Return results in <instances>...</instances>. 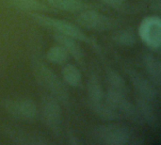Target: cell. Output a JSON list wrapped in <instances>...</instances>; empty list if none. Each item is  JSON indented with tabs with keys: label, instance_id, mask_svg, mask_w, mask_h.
I'll return each instance as SVG.
<instances>
[{
	"label": "cell",
	"instance_id": "cell-1",
	"mask_svg": "<svg viewBox=\"0 0 161 145\" xmlns=\"http://www.w3.org/2000/svg\"><path fill=\"white\" fill-rule=\"evenodd\" d=\"M33 73L35 78L44 89L50 92V94L65 105L69 103V94L64 83L57 76V75L48 68L42 60L33 59Z\"/></svg>",
	"mask_w": 161,
	"mask_h": 145
},
{
	"label": "cell",
	"instance_id": "cell-2",
	"mask_svg": "<svg viewBox=\"0 0 161 145\" xmlns=\"http://www.w3.org/2000/svg\"><path fill=\"white\" fill-rule=\"evenodd\" d=\"M93 139L101 144L125 145L132 142L131 130L120 124H108L96 126L92 130Z\"/></svg>",
	"mask_w": 161,
	"mask_h": 145
},
{
	"label": "cell",
	"instance_id": "cell-3",
	"mask_svg": "<svg viewBox=\"0 0 161 145\" xmlns=\"http://www.w3.org/2000/svg\"><path fill=\"white\" fill-rule=\"evenodd\" d=\"M29 16L40 25L53 30L55 33L62 34L75 39L76 41L89 42V38L82 30H80L76 25L65 21L57 18H52L40 14L38 12H28Z\"/></svg>",
	"mask_w": 161,
	"mask_h": 145
},
{
	"label": "cell",
	"instance_id": "cell-4",
	"mask_svg": "<svg viewBox=\"0 0 161 145\" xmlns=\"http://www.w3.org/2000/svg\"><path fill=\"white\" fill-rule=\"evenodd\" d=\"M105 101L111 106L121 115L122 118H125L140 125L144 123L136 105H133L126 98L125 94L111 89H108V92H105Z\"/></svg>",
	"mask_w": 161,
	"mask_h": 145
},
{
	"label": "cell",
	"instance_id": "cell-5",
	"mask_svg": "<svg viewBox=\"0 0 161 145\" xmlns=\"http://www.w3.org/2000/svg\"><path fill=\"white\" fill-rule=\"evenodd\" d=\"M41 114L44 125L52 131L58 132L61 125V109L59 102L51 94L42 97L41 103Z\"/></svg>",
	"mask_w": 161,
	"mask_h": 145
},
{
	"label": "cell",
	"instance_id": "cell-6",
	"mask_svg": "<svg viewBox=\"0 0 161 145\" xmlns=\"http://www.w3.org/2000/svg\"><path fill=\"white\" fill-rule=\"evenodd\" d=\"M4 109L13 118L23 121H33L38 114L35 102L28 98L6 100Z\"/></svg>",
	"mask_w": 161,
	"mask_h": 145
},
{
	"label": "cell",
	"instance_id": "cell-7",
	"mask_svg": "<svg viewBox=\"0 0 161 145\" xmlns=\"http://www.w3.org/2000/svg\"><path fill=\"white\" fill-rule=\"evenodd\" d=\"M76 21L82 26L98 31H105L115 26V21L96 10L85 9L79 12Z\"/></svg>",
	"mask_w": 161,
	"mask_h": 145
},
{
	"label": "cell",
	"instance_id": "cell-8",
	"mask_svg": "<svg viewBox=\"0 0 161 145\" xmlns=\"http://www.w3.org/2000/svg\"><path fill=\"white\" fill-rule=\"evenodd\" d=\"M141 39L149 47L158 49L161 43V22L158 16L146 17L139 30Z\"/></svg>",
	"mask_w": 161,
	"mask_h": 145
},
{
	"label": "cell",
	"instance_id": "cell-9",
	"mask_svg": "<svg viewBox=\"0 0 161 145\" xmlns=\"http://www.w3.org/2000/svg\"><path fill=\"white\" fill-rule=\"evenodd\" d=\"M126 73L130 77L133 87L140 97H142L152 103L158 100V91L157 90L155 84L152 81L147 79L141 73L137 72L131 67L126 68Z\"/></svg>",
	"mask_w": 161,
	"mask_h": 145
},
{
	"label": "cell",
	"instance_id": "cell-10",
	"mask_svg": "<svg viewBox=\"0 0 161 145\" xmlns=\"http://www.w3.org/2000/svg\"><path fill=\"white\" fill-rule=\"evenodd\" d=\"M7 137L16 144L41 145L47 144L49 142L42 134L37 132H31L28 130H21L17 128L7 127L4 129Z\"/></svg>",
	"mask_w": 161,
	"mask_h": 145
},
{
	"label": "cell",
	"instance_id": "cell-11",
	"mask_svg": "<svg viewBox=\"0 0 161 145\" xmlns=\"http://www.w3.org/2000/svg\"><path fill=\"white\" fill-rule=\"evenodd\" d=\"M54 39L55 41L61 45L67 52L69 55H71L76 61L82 63L83 61V51L80 47V45L78 44L77 41L74 38H71L69 36L66 35H62V34H58V33H55L54 34Z\"/></svg>",
	"mask_w": 161,
	"mask_h": 145
},
{
	"label": "cell",
	"instance_id": "cell-12",
	"mask_svg": "<svg viewBox=\"0 0 161 145\" xmlns=\"http://www.w3.org/2000/svg\"><path fill=\"white\" fill-rule=\"evenodd\" d=\"M136 107L144 123L152 126L158 125V118L152 105V102L139 96L136 98Z\"/></svg>",
	"mask_w": 161,
	"mask_h": 145
},
{
	"label": "cell",
	"instance_id": "cell-13",
	"mask_svg": "<svg viewBox=\"0 0 161 145\" xmlns=\"http://www.w3.org/2000/svg\"><path fill=\"white\" fill-rule=\"evenodd\" d=\"M143 65L152 82L158 87L160 86L161 65L159 59L152 54H145L143 57Z\"/></svg>",
	"mask_w": 161,
	"mask_h": 145
},
{
	"label": "cell",
	"instance_id": "cell-14",
	"mask_svg": "<svg viewBox=\"0 0 161 145\" xmlns=\"http://www.w3.org/2000/svg\"><path fill=\"white\" fill-rule=\"evenodd\" d=\"M89 107L97 116L106 121H119L122 119L121 115L105 100L98 103H89Z\"/></svg>",
	"mask_w": 161,
	"mask_h": 145
},
{
	"label": "cell",
	"instance_id": "cell-15",
	"mask_svg": "<svg viewBox=\"0 0 161 145\" xmlns=\"http://www.w3.org/2000/svg\"><path fill=\"white\" fill-rule=\"evenodd\" d=\"M89 103H98L105 100V92L98 77L92 74L90 75L87 85Z\"/></svg>",
	"mask_w": 161,
	"mask_h": 145
},
{
	"label": "cell",
	"instance_id": "cell-16",
	"mask_svg": "<svg viewBox=\"0 0 161 145\" xmlns=\"http://www.w3.org/2000/svg\"><path fill=\"white\" fill-rule=\"evenodd\" d=\"M52 8L67 12H80L85 9V3L82 0H45Z\"/></svg>",
	"mask_w": 161,
	"mask_h": 145
},
{
	"label": "cell",
	"instance_id": "cell-17",
	"mask_svg": "<svg viewBox=\"0 0 161 145\" xmlns=\"http://www.w3.org/2000/svg\"><path fill=\"white\" fill-rule=\"evenodd\" d=\"M61 74H62V77L65 83H67L71 87L76 88V87L81 86L82 75L76 66L73 64H66L63 66Z\"/></svg>",
	"mask_w": 161,
	"mask_h": 145
},
{
	"label": "cell",
	"instance_id": "cell-18",
	"mask_svg": "<svg viewBox=\"0 0 161 145\" xmlns=\"http://www.w3.org/2000/svg\"><path fill=\"white\" fill-rule=\"evenodd\" d=\"M106 77H107L108 84V89L114 90L116 92H119L127 95V92H128L127 85L125 79L123 78V76L119 73L115 72L114 70L108 69Z\"/></svg>",
	"mask_w": 161,
	"mask_h": 145
},
{
	"label": "cell",
	"instance_id": "cell-19",
	"mask_svg": "<svg viewBox=\"0 0 161 145\" xmlns=\"http://www.w3.org/2000/svg\"><path fill=\"white\" fill-rule=\"evenodd\" d=\"M8 1L14 8L28 12H36V11H40V10L42 11L47 9V7L44 4L41 3L39 0H8Z\"/></svg>",
	"mask_w": 161,
	"mask_h": 145
},
{
	"label": "cell",
	"instance_id": "cell-20",
	"mask_svg": "<svg viewBox=\"0 0 161 145\" xmlns=\"http://www.w3.org/2000/svg\"><path fill=\"white\" fill-rule=\"evenodd\" d=\"M47 59L56 64H63L68 60L69 54L68 52L58 43L52 46L46 53Z\"/></svg>",
	"mask_w": 161,
	"mask_h": 145
},
{
	"label": "cell",
	"instance_id": "cell-21",
	"mask_svg": "<svg viewBox=\"0 0 161 145\" xmlns=\"http://www.w3.org/2000/svg\"><path fill=\"white\" fill-rule=\"evenodd\" d=\"M113 40L116 43L122 46H133L137 42V37L132 30L123 29L115 33Z\"/></svg>",
	"mask_w": 161,
	"mask_h": 145
},
{
	"label": "cell",
	"instance_id": "cell-22",
	"mask_svg": "<svg viewBox=\"0 0 161 145\" xmlns=\"http://www.w3.org/2000/svg\"><path fill=\"white\" fill-rule=\"evenodd\" d=\"M102 3L111 7V8H120L124 5L126 0H100Z\"/></svg>",
	"mask_w": 161,
	"mask_h": 145
}]
</instances>
